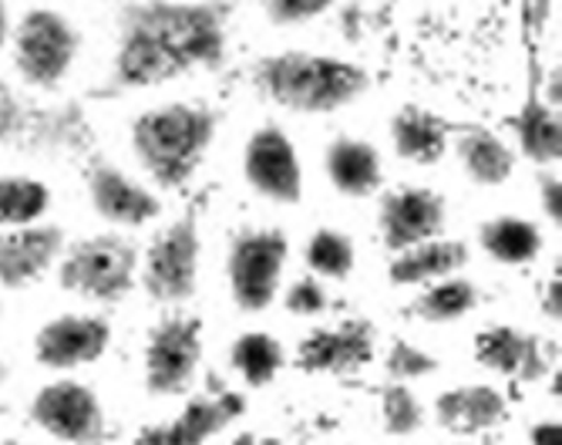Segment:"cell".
I'll list each match as a JSON object with an SVG mask.
<instances>
[{"label": "cell", "mask_w": 562, "mask_h": 445, "mask_svg": "<svg viewBox=\"0 0 562 445\" xmlns=\"http://www.w3.org/2000/svg\"><path fill=\"white\" fill-rule=\"evenodd\" d=\"M482 251L505 267H526L542 254V233L522 216H495L479 230Z\"/></svg>", "instance_id": "25"}, {"label": "cell", "mask_w": 562, "mask_h": 445, "mask_svg": "<svg viewBox=\"0 0 562 445\" xmlns=\"http://www.w3.org/2000/svg\"><path fill=\"white\" fill-rule=\"evenodd\" d=\"M233 445H263L257 435H252V432H239L236 438H233Z\"/></svg>", "instance_id": "38"}, {"label": "cell", "mask_w": 562, "mask_h": 445, "mask_svg": "<svg viewBox=\"0 0 562 445\" xmlns=\"http://www.w3.org/2000/svg\"><path fill=\"white\" fill-rule=\"evenodd\" d=\"M435 419L441 429H451V432L485 435L508 419V402L492 385H462V388H448L438 394Z\"/></svg>", "instance_id": "20"}, {"label": "cell", "mask_w": 562, "mask_h": 445, "mask_svg": "<svg viewBox=\"0 0 562 445\" xmlns=\"http://www.w3.org/2000/svg\"><path fill=\"white\" fill-rule=\"evenodd\" d=\"M11 37V21H8V8H4V0H0V44H4Z\"/></svg>", "instance_id": "37"}, {"label": "cell", "mask_w": 562, "mask_h": 445, "mask_svg": "<svg viewBox=\"0 0 562 445\" xmlns=\"http://www.w3.org/2000/svg\"><path fill=\"white\" fill-rule=\"evenodd\" d=\"M246 415V394L216 388L213 394H195L186 409L156 429H142L138 445H206Z\"/></svg>", "instance_id": "14"}, {"label": "cell", "mask_w": 562, "mask_h": 445, "mask_svg": "<svg viewBox=\"0 0 562 445\" xmlns=\"http://www.w3.org/2000/svg\"><path fill=\"white\" fill-rule=\"evenodd\" d=\"M384 368H387L391 381H418V378H428L438 371V358L428 355L425 348H418V344L397 337L384 358Z\"/></svg>", "instance_id": "31"}, {"label": "cell", "mask_w": 562, "mask_h": 445, "mask_svg": "<svg viewBox=\"0 0 562 445\" xmlns=\"http://www.w3.org/2000/svg\"><path fill=\"white\" fill-rule=\"evenodd\" d=\"M0 385H4V368H0Z\"/></svg>", "instance_id": "41"}, {"label": "cell", "mask_w": 562, "mask_h": 445, "mask_svg": "<svg viewBox=\"0 0 562 445\" xmlns=\"http://www.w3.org/2000/svg\"><path fill=\"white\" fill-rule=\"evenodd\" d=\"M283 308L296 318H314V314H324L330 308V297L317 277H300L286 287Z\"/></svg>", "instance_id": "32"}, {"label": "cell", "mask_w": 562, "mask_h": 445, "mask_svg": "<svg viewBox=\"0 0 562 445\" xmlns=\"http://www.w3.org/2000/svg\"><path fill=\"white\" fill-rule=\"evenodd\" d=\"M31 419L44 432L75 445H94L105 432V409L98 394L78 381H55L41 388L31 402Z\"/></svg>", "instance_id": "12"}, {"label": "cell", "mask_w": 562, "mask_h": 445, "mask_svg": "<svg viewBox=\"0 0 562 445\" xmlns=\"http://www.w3.org/2000/svg\"><path fill=\"white\" fill-rule=\"evenodd\" d=\"M112 344V324L91 314H61L34 337V355L44 368H81L98 361Z\"/></svg>", "instance_id": "15"}, {"label": "cell", "mask_w": 562, "mask_h": 445, "mask_svg": "<svg viewBox=\"0 0 562 445\" xmlns=\"http://www.w3.org/2000/svg\"><path fill=\"white\" fill-rule=\"evenodd\" d=\"M199 251H202V236H199V220L195 210L182 213L176 223H169L145 257L138 260V280L145 293L156 304H186L199 287Z\"/></svg>", "instance_id": "7"}, {"label": "cell", "mask_w": 562, "mask_h": 445, "mask_svg": "<svg viewBox=\"0 0 562 445\" xmlns=\"http://www.w3.org/2000/svg\"><path fill=\"white\" fill-rule=\"evenodd\" d=\"M445 223H448L445 196L428 186H397L381 196L378 226L391 254H401L407 246L441 236Z\"/></svg>", "instance_id": "11"}, {"label": "cell", "mask_w": 562, "mask_h": 445, "mask_svg": "<svg viewBox=\"0 0 562 445\" xmlns=\"http://www.w3.org/2000/svg\"><path fill=\"white\" fill-rule=\"evenodd\" d=\"M303 260L317 277H330V280H344L353 270L357 251H353V240L340 230H317L303 246Z\"/></svg>", "instance_id": "29"}, {"label": "cell", "mask_w": 562, "mask_h": 445, "mask_svg": "<svg viewBox=\"0 0 562 445\" xmlns=\"http://www.w3.org/2000/svg\"><path fill=\"white\" fill-rule=\"evenodd\" d=\"M334 4L337 0H267V18L277 27H293L327 14Z\"/></svg>", "instance_id": "33"}, {"label": "cell", "mask_w": 562, "mask_h": 445, "mask_svg": "<svg viewBox=\"0 0 562 445\" xmlns=\"http://www.w3.org/2000/svg\"><path fill=\"white\" fill-rule=\"evenodd\" d=\"M229 361L243 375L246 385L263 388V385H270L280 375L286 358H283V348H280V341L273 334L249 331V334L236 337V344L229 348Z\"/></svg>", "instance_id": "27"}, {"label": "cell", "mask_w": 562, "mask_h": 445, "mask_svg": "<svg viewBox=\"0 0 562 445\" xmlns=\"http://www.w3.org/2000/svg\"><path fill=\"white\" fill-rule=\"evenodd\" d=\"M451 445H498V438L495 435H482V438H475V442H451Z\"/></svg>", "instance_id": "39"}, {"label": "cell", "mask_w": 562, "mask_h": 445, "mask_svg": "<svg viewBox=\"0 0 562 445\" xmlns=\"http://www.w3.org/2000/svg\"><path fill=\"white\" fill-rule=\"evenodd\" d=\"M81 52L78 27L50 8H34L14 31V68L34 88H55L65 81Z\"/></svg>", "instance_id": "8"}, {"label": "cell", "mask_w": 562, "mask_h": 445, "mask_svg": "<svg viewBox=\"0 0 562 445\" xmlns=\"http://www.w3.org/2000/svg\"><path fill=\"white\" fill-rule=\"evenodd\" d=\"M0 445H24V442H14V438H11V442H0Z\"/></svg>", "instance_id": "40"}, {"label": "cell", "mask_w": 562, "mask_h": 445, "mask_svg": "<svg viewBox=\"0 0 562 445\" xmlns=\"http://www.w3.org/2000/svg\"><path fill=\"white\" fill-rule=\"evenodd\" d=\"M451 135H454V156L475 186H502L513 179L516 153L498 132H492L488 125L465 122V125H451Z\"/></svg>", "instance_id": "21"}, {"label": "cell", "mask_w": 562, "mask_h": 445, "mask_svg": "<svg viewBox=\"0 0 562 445\" xmlns=\"http://www.w3.org/2000/svg\"><path fill=\"white\" fill-rule=\"evenodd\" d=\"M243 176L263 200L293 207L303 196V166L293 138L280 125H260L243 153Z\"/></svg>", "instance_id": "10"}, {"label": "cell", "mask_w": 562, "mask_h": 445, "mask_svg": "<svg viewBox=\"0 0 562 445\" xmlns=\"http://www.w3.org/2000/svg\"><path fill=\"white\" fill-rule=\"evenodd\" d=\"M324 169H327L330 186L337 192L350 196V200H364V196L378 192L381 179H384L378 148L364 138H353V135H337L327 145Z\"/></svg>", "instance_id": "23"}, {"label": "cell", "mask_w": 562, "mask_h": 445, "mask_svg": "<svg viewBox=\"0 0 562 445\" xmlns=\"http://www.w3.org/2000/svg\"><path fill=\"white\" fill-rule=\"evenodd\" d=\"M252 85L273 105L300 115H327L353 105L368 94L371 75L337 55L317 52H277L252 65Z\"/></svg>", "instance_id": "2"}, {"label": "cell", "mask_w": 562, "mask_h": 445, "mask_svg": "<svg viewBox=\"0 0 562 445\" xmlns=\"http://www.w3.org/2000/svg\"><path fill=\"white\" fill-rule=\"evenodd\" d=\"M508 129L516 132V142L522 156L532 159L536 166H559L562 156V125H559V109L546 102L542 94V65L539 55L529 52V78H526V98L519 112L508 119Z\"/></svg>", "instance_id": "18"}, {"label": "cell", "mask_w": 562, "mask_h": 445, "mask_svg": "<svg viewBox=\"0 0 562 445\" xmlns=\"http://www.w3.org/2000/svg\"><path fill=\"white\" fill-rule=\"evenodd\" d=\"M381 419H384V432L394 435V438H404V435H415L422 432L425 425V405L418 402V394L401 385V381H391L381 388Z\"/></svg>", "instance_id": "30"}, {"label": "cell", "mask_w": 562, "mask_h": 445, "mask_svg": "<svg viewBox=\"0 0 562 445\" xmlns=\"http://www.w3.org/2000/svg\"><path fill=\"white\" fill-rule=\"evenodd\" d=\"M378 327L364 318H347L337 327H317L296 348V368L306 375H353L374 361Z\"/></svg>", "instance_id": "13"}, {"label": "cell", "mask_w": 562, "mask_h": 445, "mask_svg": "<svg viewBox=\"0 0 562 445\" xmlns=\"http://www.w3.org/2000/svg\"><path fill=\"white\" fill-rule=\"evenodd\" d=\"M65 254V230L55 223L0 226V287L21 290L37 283Z\"/></svg>", "instance_id": "16"}, {"label": "cell", "mask_w": 562, "mask_h": 445, "mask_svg": "<svg viewBox=\"0 0 562 445\" xmlns=\"http://www.w3.org/2000/svg\"><path fill=\"white\" fill-rule=\"evenodd\" d=\"M50 210V189L27 176H0V226H31Z\"/></svg>", "instance_id": "28"}, {"label": "cell", "mask_w": 562, "mask_h": 445, "mask_svg": "<svg viewBox=\"0 0 562 445\" xmlns=\"http://www.w3.org/2000/svg\"><path fill=\"white\" fill-rule=\"evenodd\" d=\"M290 260V240L273 226H246L229 240L226 280L239 311L263 314L280 293V277Z\"/></svg>", "instance_id": "5"}, {"label": "cell", "mask_w": 562, "mask_h": 445, "mask_svg": "<svg viewBox=\"0 0 562 445\" xmlns=\"http://www.w3.org/2000/svg\"><path fill=\"white\" fill-rule=\"evenodd\" d=\"M482 301V290L465 277H445L428 283L412 304L404 308L407 318H418L428 324H454L472 314Z\"/></svg>", "instance_id": "26"}, {"label": "cell", "mask_w": 562, "mask_h": 445, "mask_svg": "<svg viewBox=\"0 0 562 445\" xmlns=\"http://www.w3.org/2000/svg\"><path fill=\"white\" fill-rule=\"evenodd\" d=\"M229 21V0H132L119 14L105 94L142 91L192 71H220Z\"/></svg>", "instance_id": "1"}, {"label": "cell", "mask_w": 562, "mask_h": 445, "mask_svg": "<svg viewBox=\"0 0 562 445\" xmlns=\"http://www.w3.org/2000/svg\"><path fill=\"white\" fill-rule=\"evenodd\" d=\"M0 145L41 156H88L94 129L81 105H34L0 78Z\"/></svg>", "instance_id": "4"}, {"label": "cell", "mask_w": 562, "mask_h": 445, "mask_svg": "<svg viewBox=\"0 0 562 445\" xmlns=\"http://www.w3.org/2000/svg\"><path fill=\"white\" fill-rule=\"evenodd\" d=\"M448 138H451V122H445L431 109L401 105L391 115V142L404 163L435 166L448 153Z\"/></svg>", "instance_id": "24"}, {"label": "cell", "mask_w": 562, "mask_h": 445, "mask_svg": "<svg viewBox=\"0 0 562 445\" xmlns=\"http://www.w3.org/2000/svg\"><path fill=\"white\" fill-rule=\"evenodd\" d=\"M220 132V112L210 105L169 102L148 109L132 125V148L142 169L162 189H186Z\"/></svg>", "instance_id": "3"}, {"label": "cell", "mask_w": 562, "mask_h": 445, "mask_svg": "<svg viewBox=\"0 0 562 445\" xmlns=\"http://www.w3.org/2000/svg\"><path fill=\"white\" fill-rule=\"evenodd\" d=\"M532 445H562V425L559 422H536L529 429Z\"/></svg>", "instance_id": "36"}, {"label": "cell", "mask_w": 562, "mask_h": 445, "mask_svg": "<svg viewBox=\"0 0 562 445\" xmlns=\"http://www.w3.org/2000/svg\"><path fill=\"white\" fill-rule=\"evenodd\" d=\"M475 361L495 375L516 378V381H539L549 371V361L542 355V341L513 324L485 327L475 337Z\"/></svg>", "instance_id": "19"}, {"label": "cell", "mask_w": 562, "mask_h": 445, "mask_svg": "<svg viewBox=\"0 0 562 445\" xmlns=\"http://www.w3.org/2000/svg\"><path fill=\"white\" fill-rule=\"evenodd\" d=\"M202 358V321L195 314H169L145 341V388L151 394H179L189 388Z\"/></svg>", "instance_id": "9"}, {"label": "cell", "mask_w": 562, "mask_h": 445, "mask_svg": "<svg viewBox=\"0 0 562 445\" xmlns=\"http://www.w3.org/2000/svg\"><path fill=\"white\" fill-rule=\"evenodd\" d=\"M88 182V200L98 216H105L109 223L119 226H145L148 220H156L162 213L159 196H151L142 182L125 176L115 163L94 156L85 169Z\"/></svg>", "instance_id": "17"}, {"label": "cell", "mask_w": 562, "mask_h": 445, "mask_svg": "<svg viewBox=\"0 0 562 445\" xmlns=\"http://www.w3.org/2000/svg\"><path fill=\"white\" fill-rule=\"evenodd\" d=\"M465 264H469V243L435 236L418 246H407L401 254H391L387 280L394 287H422V283L454 277Z\"/></svg>", "instance_id": "22"}, {"label": "cell", "mask_w": 562, "mask_h": 445, "mask_svg": "<svg viewBox=\"0 0 562 445\" xmlns=\"http://www.w3.org/2000/svg\"><path fill=\"white\" fill-rule=\"evenodd\" d=\"M542 314L549 318V321H555L559 324V318H562V277H559V267L549 274V280H546V290H542Z\"/></svg>", "instance_id": "35"}, {"label": "cell", "mask_w": 562, "mask_h": 445, "mask_svg": "<svg viewBox=\"0 0 562 445\" xmlns=\"http://www.w3.org/2000/svg\"><path fill=\"white\" fill-rule=\"evenodd\" d=\"M539 207L549 223H562V179L552 166L539 169Z\"/></svg>", "instance_id": "34"}, {"label": "cell", "mask_w": 562, "mask_h": 445, "mask_svg": "<svg viewBox=\"0 0 562 445\" xmlns=\"http://www.w3.org/2000/svg\"><path fill=\"white\" fill-rule=\"evenodd\" d=\"M58 280L88 301L115 304L138 280V246L119 233H98L65 251Z\"/></svg>", "instance_id": "6"}]
</instances>
